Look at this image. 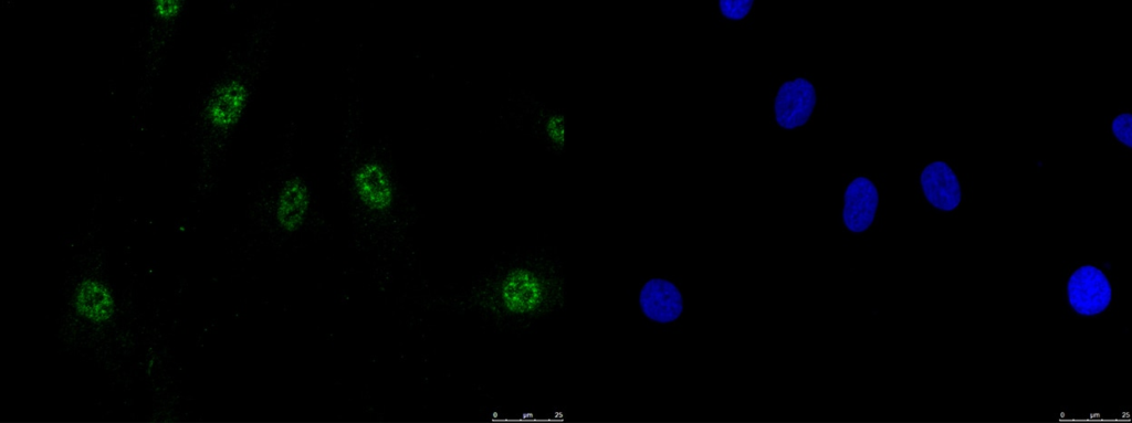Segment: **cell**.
Here are the masks:
<instances>
[{
    "label": "cell",
    "mask_w": 1132,
    "mask_h": 423,
    "mask_svg": "<svg viewBox=\"0 0 1132 423\" xmlns=\"http://www.w3.org/2000/svg\"><path fill=\"white\" fill-rule=\"evenodd\" d=\"M352 188L359 204L369 213L382 215L396 202V187L386 166L376 159L360 161L352 173Z\"/></svg>",
    "instance_id": "obj_1"
},
{
    "label": "cell",
    "mask_w": 1132,
    "mask_h": 423,
    "mask_svg": "<svg viewBox=\"0 0 1132 423\" xmlns=\"http://www.w3.org/2000/svg\"><path fill=\"white\" fill-rule=\"evenodd\" d=\"M1067 299L1079 315L1094 316L1105 310L1112 300V286L1102 269L1081 265L1068 278Z\"/></svg>",
    "instance_id": "obj_2"
},
{
    "label": "cell",
    "mask_w": 1132,
    "mask_h": 423,
    "mask_svg": "<svg viewBox=\"0 0 1132 423\" xmlns=\"http://www.w3.org/2000/svg\"><path fill=\"white\" fill-rule=\"evenodd\" d=\"M249 99L250 88L243 80H224L211 91L206 102V119L217 130H229L241 119Z\"/></svg>",
    "instance_id": "obj_3"
},
{
    "label": "cell",
    "mask_w": 1132,
    "mask_h": 423,
    "mask_svg": "<svg viewBox=\"0 0 1132 423\" xmlns=\"http://www.w3.org/2000/svg\"><path fill=\"white\" fill-rule=\"evenodd\" d=\"M816 103V89L809 80L797 77L786 81L775 96V119L784 129L798 128L808 121Z\"/></svg>",
    "instance_id": "obj_4"
},
{
    "label": "cell",
    "mask_w": 1132,
    "mask_h": 423,
    "mask_svg": "<svg viewBox=\"0 0 1132 423\" xmlns=\"http://www.w3.org/2000/svg\"><path fill=\"white\" fill-rule=\"evenodd\" d=\"M312 205V193L306 181L300 176L286 178L279 188L274 201V221L286 234L301 230L307 221Z\"/></svg>",
    "instance_id": "obj_5"
},
{
    "label": "cell",
    "mask_w": 1132,
    "mask_h": 423,
    "mask_svg": "<svg viewBox=\"0 0 1132 423\" xmlns=\"http://www.w3.org/2000/svg\"><path fill=\"white\" fill-rule=\"evenodd\" d=\"M879 205V192L872 180L857 177L849 182L843 194L842 220L852 233L864 232L873 222Z\"/></svg>",
    "instance_id": "obj_6"
},
{
    "label": "cell",
    "mask_w": 1132,
    "mask_h": 423,
    "mask_svg": "<svg viewBox=\"0 0 1132 423\" xmlns=\"http://www.w3.org/2000/svg\"><path fill=\"white\" fill-rule=\"evenodd\" d=\"M639 305L642 314L652 321L668 324L680 317L683 299L679 288L670 281L654 277L640 289Z\"/></svg>",
    "instance_id": "obj_7"
},
{
    "label": "cell",
    "mask_w": 1132,
    "mask_h": 423,
    "mask_svg": "<svg viewBox=\"0 0 1132 423\" xmlns=\"http://www.w3.org/2000/svg\"><path fill=\"white\" fill-rule=\"evenodd\" d=\"M921 188L926 200L941 211L955 210L962 200L960 180L948 163L932 161L920 176Z\"/></svg>",
    "instance_id": "obj_8"
},
{
    "label": "cell",
    "mask_w": 1132,
    "mask_h": 423,
    "mask_svg": "<svg viewBox=\"0 0 1132 423\" xmlns=\"http://www.w3.org/2000/svg\"><path fill=\"white\" fill-rule=\"evenodd\" d=\"M73 307L78 317L93 325L107 324L116 310L109 287L94 278H85L76 286Z\"/></svg>",
    "instance_id": "obj_9"
},
{
    "label": "cell",
    "mask_w": 1132,
    "mask_h": 423,
    "mask_svg": "<svg viewBox=\"0 0 1132 423\" xmlns=\"http://www.w3.org/2000/svg\"><path fill=\"white\" fill-rule=\"evenodd\" d=\"M530 274L527 271H518L514 273V276H510L505 284L503 283L501 299L507 310L512 313L531 311L534 310L538 299L541 300L542 292L538 293L539 288L536 287L538 281Z\"/></svg>",
    "instance_id": "obj_10"
},
{
    "label": "cell",
    "mask_w": 1132,
    "mask_h": 423,
    "mask_svg": "<svg viewBox=\"0 0 1132 423\" xmlns=\"http://www.w3.org/2000/svg\"><path fill=\"white\" fill-rule=\"evenodd\" d=\"M753 6L752 0H721L719 1V9L721 13L729 20L738 21L744 19L751 11Z\"/></svg>",
    "instance_id": "obj_11"
},
{
    "label": "cell",
    "mask_w": 1132,
    "mask_h": 423,
    "mask_svg": "<svg viewBox=\"0 0 1132 423\" xmlns=\"http://www.w3.org/2000/svg\"><path fill=\"white\" fill-rule=\"evenodd\" d=\"M1111 131L1114 137L1128 148L1131 147L1132 141V116L1129 112L1120 113L1117 115L1111 123Z\"/></svg>",
    "instance_id": "obj_12"
},
{
    "label": "cell",
    "mask_w": 1132,
    "mask_h": 423,
    "mask_svg": "<svg viewBox=\"0 0 1132 423\" xmlns=\"http://www.w3.org/2000/svg\"><path fill=\"white\" fill-rule=\"evenodd\" d=\"M181 10V0H155L153 3L155 15L164 20L176 18Z\"/></svg>",
    "instance_id": "obj_13"
}]
</instances>
